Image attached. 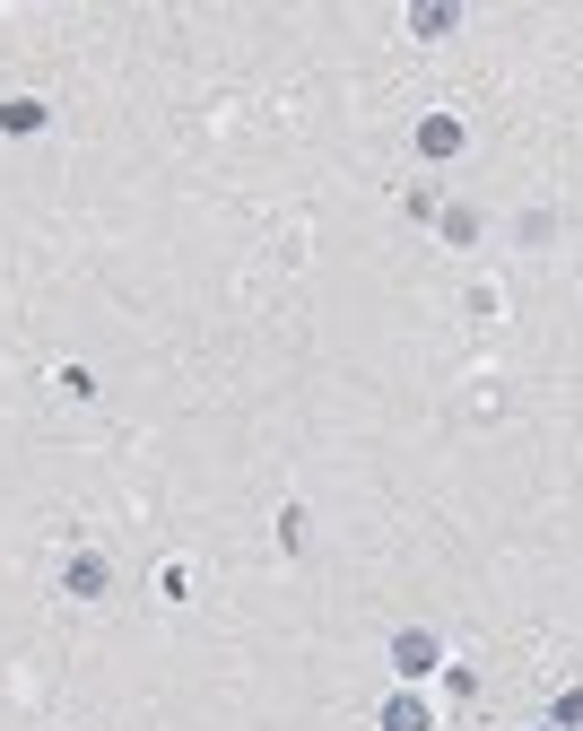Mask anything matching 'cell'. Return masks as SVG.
<instances>
[{"mask_svg": "<svg viewBox=\"0 0 583 731\" xmlns=\"http://www.w3.org/2000/svg\"><path fill=\"white\" fill-rule=\"evenodd\" d=\"M61 584H70V601H105V558H70Z\"/></svg>", "mask_w": 583, "mask_h": 731, "instance_id": "6da1fadb", "label": "cell"}, {"mask_svg": "<svg viewBox=\"0 0 583 731\" xmlns=\"http://www.w3.org/2000/svg\"><path fill=\"white\" fill-rule=\"evenodd\" d=\"M392 662H401V679H427V671H436V636H401Z\"/></svg>", "mask_w": 583, "mask_h": 731, "instance_id": "7a4b0ae2", "label": "cell"}, {"mask_svg": "<svg viewBox=\"0 0 583 731\" xmlns=\"http://www.w3.org/2000/svg\"><path fill=\"white\" fill-rule=\"evenodd\" d=\"M0 131H44V105H35V97H9V105H0Z\"/></svg>", "mask_w": 583, "mask_h": 731, "instance_id": "3957f363", "label": "cell"}, {"mask_svg": "<svg viewBox=\"0 0 583 731\" xmlns=\"http://www.w3.org/2000/svg\"><path fill=\"white\" fill-rule=\"evenodd\" d=\"M383 731H427V706H418V697H392V706H383Z\"/></svg>", "mask_w": 583, "mask_h": 731, "instance_id": "277c9868", "label": "cell"}, {"mask_svg": "<svg viewBox=\"0 0 583 731\" xmlns=\"http://www.w3.org/2000/svg\"><path fill=\"white\" fill-rule=\"evenodd\" d=\"M418 148H427V157H453V148H462V122H427Z\"/></svg>", "mask_w": 583, "mask_h": 731, "instance_id": "5b68a950", "label": "cell"}]
</instances>
